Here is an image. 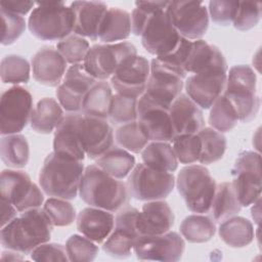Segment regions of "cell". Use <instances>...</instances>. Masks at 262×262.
Returning <instances> with one entry per match:
<instances>
[{"mask_svg":"<svg viewBox=\"0 0 262 262\" xmlns=\"http://www.w3.org/2000/svg\"><path fill=\"white\" fill-rule=\"evenodd\" d=\"M52 223L43 209L23 212L1 228L0 241L3 248L29 255L38 246L48 243Z\"/></svg>","mask_w":262,"mask_h":262,"instance_id":"obj_1","label":"cell"},{"mask_svg":"<svg viewBox=\"0 0 262 262\" xmlns=\"http://www.w3.org/2000/svg\"><path fill=\"white\" fill-rule=\"evenodd\" d=\"M79 194L81 200L90 207L110 212H117L129 203L127 184L117 179L96 165L85 168Z\"/></svg>","mask_w":262,"mask_h":262,"instance_id":"obj_2","label":"cell"},{"mask_svg":"<svg viewBox=\"0 0 262 262\" xmlns=\"http://www.w3.org/2000/svg\"><path fill=\"white\" fill-rule=\"evenodd\" d=\"M84 170L83 161L52 151L45 158L39 173L40 187L49 196L74 200Z\"/></svg>","mask_w":262,"mask_h":262,"instance_id":"obj_3","label":"cell"},{"mask_svg":"<svg viewBox=\"0 0 262 262\" xmlns=\"http://www.w3.org/2000/svg\"><path fill=\"white\" fill-rule=\"evenodd\" d=\"M256 74L246 64L233 66L226 77L223 91L236 112L238 121L249 123L257 116L260 107V98L256 93Z\"/></svg>","mask_w":262,"mask_h":262,"instance_id":"obj_4","label":"cell"},{"mask_svg":"<svg viewBox=\"0 0 262 262\" xmlns=\"http://www.w3.org/2000/svg\"><path fill=\"white\" fill-rule=\"evenodd\" d=\"M31 34L43 41H60L73 33L74 14L63 2H38L28 20Z\"/></svg>","mask_w":262,"mask_h":262,"instance_id":"obj_5","label":"cell"},{"mask_svg":"<svg viewBox=\"0 0 262 262\" xmlns=\"http://www.w3.org/2000/svg\"><path fill=\"white\" fill-rule=\"evenodd\" d=\"M176 186L189 211L198 214L210 212L217 184L205 166L182 168L177 175Z\"/></svg>","mask_w":262,"mask_h":262,"instance_id":"obj_6","label":"cell"},{"mask_svg":"<svg viewBox=\"0 0 262 262\" xmlns=\"http://www.w3.org/2000/svg\"><path fill=\"white\" fill-rule=\"evenodd\" d=\"M173 173L154 169L144 163L134 166L127 180L130 196L138 201H158L167 198L173 190Z\"/></svg>","mask_w":262,"mask_h":262,"instance_id":"obj_7","label":"cell"},{"mask_svg":"<svg viewBox=\"0 0 262 262\" xmlns=\"http://www.w3.org/2000/svg\"><path fill=\"white\" fill-rule=\"evenodd\" d=\"M184 78L178 71L155 57L150 61L149 77L141 96L156 105L169 108L182 93Z\"/></svg>","mask_w":262,"mask_h":262,"instance_id":"obj_8","label":"cell"},{"mask_svg":"<svg viewBox=\"0 0 262 262\" xmlns=\"http://www.w3.org/2000/svg\"><path fill=\"white\" fill-rule=\"evenodd\" d=\"M231 186L242 207L253 205L261 196V158L252 150L242 151L231 170Z\"/></svg>","mask_w":262,"mask_h":262,"instance_id":"obj_9","label":"cell"},{"mask_svg":"<svg viewBox=\"0 0 262 262\" xmlns=\"http://www.w3.org/2000/svg\"><path fill=\"white\" fill-rule=\"evenodd\" d=\"M227 77L226 59L188 76L185 81L186 95L201 108L208 110L223 94Z\"/></svg>","mask_w":262,"mask_h":262,"instance_id":"obj_10","label":"cell"},{"mask_svg":"<svg viewBox=\"0 0 262 262\" xmlns=\"http://www.w3.org/2000/svg\"><path fill=\"white\" fill-rule=\"evenodd\" d=\"M135 55H137V49L131 42L95 44L89 48L83 66L97 81L106 80L127 58Z\"/></svg>","mask_w":262,"mask_h":262,"instance_id":"obj_11","label":"cell"},{"mask_svg":"<svg viewBox=\"0 0 262 262\" xmlns=\"http://www.w3.org/2000/svg\"><path fill=\"white\" fill-rule=\"evenodd\" d=\"M1 199L12 204L15 209L25 211L39 208L44 202V195L30 176L18 170H3L0 178Z\"/></svg>","mask_w":262,"mask_h":262,"instance_id":"obj_12","label":"cell"},{"mask_svg":"<svg viewBox=\"0 0 262 262\" xmlns=\"http://www.w3.org/2000/svg\"><path fill=\"white\" fill-rule=\"evenodd\" d=\"M33 113V97L28 89L13 86L1 95L0 99V133L1 135L20 132Z\"/></svg>","mask_w":262,"mask_h":262,"instance_id":"obj_13","label":"cell"},{"mask_svg":"<svg viewBox=\"0 0 262 262\" xmlns=\"http://www.w3.org/2000/svg\"><path fill=\"white\" fill-rule=\"evenodd\" d=\"M170 20L181 37L201 39L209 28V13L200 1H170L166 9Z\"/></svg>","mask_w":262,"mask_h":262,"instance_id":"obj_14","label":"cell"},{"mask_svg":"<svg viewBox=\"0 0 262 262\" xmlns=\"http://www.w3.org/2000/svg\"><path fill=\"white\" fill-rule=\"evenodd\" d=\"M166 9L152 14L141 34L142 46L157 57L172 53L182 38L172 25Z\"/></svg>","mask_w":262,"mask_h":262,"instance_id":"obj_15","label":"cell"},{"mask_svg":"<svg viewBox=\"0 0 262 262\" xmlns=\"http://www.w3.org/2000/svg\"><path fill=\"white\" fill-rule=\"evenodd\" d=\"M185 249L184 239L175 231L157 235H139L133 246L139 260L176 262L181 259Z\"/></svg>","mask_w":262,"mask_h":262,"instance_id":"obj_16","label":"cell"},{"mask_svg":"<svg viewBox=\"0 0 262 262\" xmlns=\"http://www.w3.org/2000/svg\"><path fill=\"white\" fill-rule=\"evenodd\" d=\"M139 211L131 206L120 209L115 217V228L103 242L102 250L107 255L125 259L131 255L135 239L139 236L136 220Z\"/></svg>","mask_w":262,"mask_h":262,"instance_id":"obj_17","label":"cell"},{"mask_svg":"<svg viewBox=\"0 0 262 262\" xmlns=\"http://www.w3.org/2000/svg\"><path fill=\"white\" fill-rule=\"evenodd\" d=\"M150 63L142 55L127 58L111 77V86L117 93L139 98L145 91Z\"/></svg>","mask_w":262,"mask_h":262,"instance_id":"obj_18","label":"cell"},{"mask_svg":"<svg viewBox=\"0 0 262 262\" xmlns=\"http://www.w3.org/2000/svg\"><path fill=\"white\" fill-rule=\"evenodd\" d=\"M96 81L88 74L83 63L72 64L56 89L57 100L61 107L69 113L81 112L83 98Z\"/></svg>","mask_w":262,"mask_h":262,"instance_id":"obj_19","label":"cell"},{"mask_svg":"<svg viewBox=\"0 0 262 262\" xmlns=\"http://www.w3.org/2000/svg\"><path fill=\"white\" fill-rule=\"evenodd\" d=\"M136 121L149 141L170 142L176 136L169 108L156 105L142 96L137 99Z\"/></svg>","mask_w":262,"mask_h":262,"instance_id":"obj_20","label":"cell"},{"mask_svg":"<svg viewBox=\"0 0 262 262\" xmlns=\"http://www.w3.org/2000/svg\"><path fill=\"white\" fill-rule=\"evenodd\" d=\"M80 136L86 156L96 160L114 145V131L106 119L82 115Z\"/></svg>","mask_w":262,"mask_h":262,"instance_id":"obj_21","label":"cell"},{"mask_svg":"<svg viewBox=\"0 0 262 262\" xmlns=\"http://www.w3.org/2000/svg\"><path fill=\"white\" fill-rule=\"evenodd\" d=\"M33 78L42 85L58 87L66 75L67 60L52 46L40 48L32 58Z\"/></svg>","mask_w":262,"mask_h":262,"instance_id":"obj_22","label":"cell"},{"mask_svg":"<svg viewBox=\"0 0 262 262\" xmlns=\"http://www.w3.org/2000/svg\"><path fill=\"white\" fill-rule=\"evenodd\" d=\"M81 117L80 113H70L63 117L54 131V152L78 161L84 160L86 154L80 136Z\"/></svg>","mask_w":262,"mask_h":262,"instance_id":"obj_23","label":"cell"},{"mask_svg":"<svg viewBox=\"0 0 262 262\" xmlns=\"http://www.w3.org/2000/svg\"><path fill=\"white\" fill-rule=\"evenodd\" d=\"M74 14L73 33L92 41L98 39L107 5L101 1H74L70 5Z\"/></svg>","mask_w":262,"mask_h":262,"instance_id":"obj_24","label":"cell"},{"mask_svg":"<svg viewBox=\"0 0 262 262\" xmlns=\"http://www.w3.org/2000/svg\"><path fill=\"white\" fill-rule=\"evenodd\" d=\"M175 216L169 204L163 200L146 202L138 213L136 228L139 235H157L169 231Z\"/></svg>","mask_w":262,"mask_h":262,"instance_id":"obj_25","label":"cell"},{"mask_svg":"<svg viewBox=\"0 0 262 262\" xmlns=\"http://www.w3.org/2000/svg\"><path fill=\"white\" fill-rule=\"evenodd\" d=\"M169 114L176 135L198 134L205 125L202 108L181 93L170 105Z\"/></svg>","mask_w":262,"mask_h":262,"instance_id":"obj_26","label":"cell"},{"mask_svg":"<svg viewBox=\"0 0 262 262\" xmlns=\"http://www.w3.org/2000/svg\"><path fill=\"white\" fill-rule=\"evenodd\" d=\"M115 227V217L106 210L88 207L77 216V229L94 243H103Z\"/></svg>","mask_w":262,"mask_h":262,"instance_id":"obj_27","label":"cell"},{"mask_svg":"<svg viewBox=\"0 0 262 262\" xmlns=\"http://www.w3.org/2000/svg\"><path fill=\"white\" fill-rule=\"evenodd\" d=\"M131 34V15L119 7H111L102 19L98 39L110 44L115 41L127 39Z\"/></svg>","mask_w":262,"mask_h":262,"instance_id":"obj_28","label":"cell"},{"mask_svg":"<svg viewBox=\"0 0 262 262\" xmlns=\"http://www.w3.org/2000/svg\"><path fill=\"white\" fill-rule=\"evenodd\" d=\"M62 107L52 97H44L38 101L31 117L32 129L41 134L51 133L63 119Z\"/></svg>","mask_w":262,"mask_h":262,"instance_id":"obj_29","label":"cell"},{"mask_svg":"<svg viewBox=\"0 0 262 262\" xmlns=\"http://www.w3.org/2000/svg\"><path fill=\"white\" fill-rule=\"evenodd\" d=\"M112 86L105 80L96 81L83 98L81 112L84 115L107 119L113 98Z\"/></svg>","mask_w":262,"mask_h":262,"instance_id":"obj_30","label":"cell"},{"mask_svg":"<svg viewBox=\"0 0 262 262\" xmlns=\"http://www.w3.org/2000/svg\"><path fill=\"white\" fill-rule=\"evenodd\" d=\"M218 231L221 239L231 248L247 247L255 236L252 222L236 215L221 222Z\"/></svg>","mask_w":262,"mask_h":262,"instance_id":"obj_31","label":"cell"},{"mask_svg":"<svg viewBox=\"0 0 262 262\" xmlns=\"http://www.w3.org/2000/svg\"><path fill=\"white\" fill-rule=\"evenodd\" d=\"M95 165L108 175L123 179L127 177L135 166V158L126 149L113 146L95 160Z\"/></svg>","mask_w":262,"mask_h":262,"instance_id":"obj_32","label":"cell"},{"mask_svg":"<svg viewBox=\"0 0 262 262\" xmlns=\"http://www.w3.org/2000/svg\"><path fill=\"white\" fill-rule=\"evenodd\" d=\"M141 159L145 165L160 171L172 173L178 168V160L169 142H148L141 151Z\"/></svg>","mask_w":262,"mask_h":262,"instance_id":"obj_33","label":"cell"},{"mask_svg":"<svg viewBox=\"0 0 262 262\" xmlns=\"http://www.w3.org/2000/svg\"><path fill=\"white\" fill-rule=\"evenodd\" d=\"M242 209L231 186V182H221L216 186L211 205V216L215 222H223L239 213Z\"/></svg>","mask_w":262,"mask_h":262,"instance_id":"obj_34","label":"cell"},{"mask_svg":"<svg viewBox=\"0 0 262 262\" xmlns=\"http://www.w3.org/2000/svg\"><path fill=\"white\" fill-rule=\"evenodd\" d=\"M0 151L3 163L10 168H24L29 162V143L21 134L2 135Z\"/></svg>","mask_w":262,"mask_h":262,"instance_id":"obj_35","label":"cell"},{"mask_svg":"<svg viewBox=\"0 0 262 262\" xmlns=\"http://www.w3.org/2000/svg\"><path fill=\"white\" fill-rule=\"evenodd\" d=\"M179 228L181 235L188 243L193 244L206 243L210 241L216 232L214 220L202 214L188 215L182 220Z\"/></svg>","mask_w":262,"mask_h":262,"instance_id":"obj_36","label":"cell"},{"mask_svg":"<svg viewBox=\"0 0 262 262\" xmlns=\"http://www.w3.org/2000/svg\"><path fill=\"white\" fill-rule=\"evenodd\" d=\"M202 148L199 161L203 165L213 164L223 158L226 150L225 136L211 127H204L198 133Z\"/></svg>","mask_w":262,"mask_h":262,"instance_id":"obj_37","label":"cell"},{"mask_svg":"<svg viewBox=\"0 0 262 262\" xmlns=\"http://www.w3.org/2000/svg\"><path fill=\"white\" fill-rule=\"evenodd\" d=\"M210 108L209 124L211 128L220 133H225L236 126L238 121L236 112L225 96H219Z\"/></svg>","mask_w":262,"mask_h":262,"instance_id":"obj_38","label":"cell"},{"mask_svg":"<svg viewBox=\"0 0 262 262\" xmlns=\"http://www.w3.org/2000/svg\"><path fill=\"white\" fill-rule=\"evenodd\" d=\"M30 70L29 61L25 57L16 54L6 55L0 63L1 81L6 84L28 83Z\"/></svg>","mask_w":262,"mask_h":262,"instance_id":"obj_39","label":"cell"},{"mask_svg":"<svg viewBox=\"0 0 262 262\" xmlns=\"http://www.w3.org/2000/svg\"><path fill=\"white\" fill-rule=\"evenodd\" d=\"M117 143L129 152L139 154L148 143V139L142 132L137 121L123 124L115 132Z\"/></svg>","mask_w":262,"mask_h":262,"instance_id":"obj_40","label":"cell"},{"mask_svg":"<svg viewBox=\"0 0 262 262\" xmlns=\"http://www.w3.org/2000/svg\"><path fill=\"white\" fill-rule=\"evenodd\" d=\"M172 142V147L178 162L181 164H192L199 161L202 143L198 134L176 135Z\"/></svg>","mask_w":262,"mask_h":262,"instance_id":"obj_41","label":"cell"},{"mask_svg":"<svg viewBox=\"0 0 262 262\" xmlns=\"http://www.w3.org/2000/svg\"><path fill=\"white\" fill-rule=\"evenodd\" d=\"M137 99L116 93L113 95L108 118L114 124H127L137 120Z\"/></svg>","mask_w":262,"mask_h":262,"instance_id":"obj_42","label":"cell"},{"mask_svg":"<svg viewBox=\"0 0 262 262\" xmlns=\"http://www.w3.org/2000/svg\"><path fill=\"white\" fill-rule=\"evenodd\" d=\"M170 1H136L131 13V32L141 36L147 21L157 11L166 9Z\"/></svg>","mask_w":262,"mask_h":262,"instance_id":"obj_43","label":"cell"},{"mask_svg":"<svg viewBox=\"0 0 262 262\" xmlns=\"http://www.w3.org/2000/svg\"><path fill=\"white\" fill-rule=\"evenodd\" d=\"M43 210L54 226H68L76 219V210L68 200L50 198L45 202Z\"/></svg>","mask_w":262,"mask_h":262,"instance_id":"obj_44","label":"cell"},{"mask_svg":"<svg viewBox=\"0 0 262 262\" xmlns=\"http://www.w3.org/2000/svg\"><path fill=\"white\" fill-rule=\"evenodd\" d=\"M89 42L76 34H71L64 39L58 41L56 49L64 57L67 62L71 64L81 63L89 50Z\"/></svg>","mask_w":262,"mask_h":262,"instance_id":"obj_45","label":"cell"},{"mask_svg":"<svg viewBox=\"0 0 262 262\" xmlns=\"http://www.w3.org/2000/svg\"><path fill=\"white\" fill-rule=\"evenodd\" d=\"M70 261H92L98 254V247L86 236L71 235L66 243Z\"/></svg>","mask_w":262,"mask_h":262,"instance_id":"obj_46","label":"cell"},{"mask_svg":"<svg viewBox=\"0 0 262 262\" xmlns=\"http://www.w3.org/2000/svg\"><path fill=\"white\" fill-rule=\"evenodd\" d=\"M261 2L242 1L238 2L236 13L232 21L238 31H248L254 28L261 17Z\"/></svg>","mask_w":262,"mask_h":262,"instance_id":"obj_47","label":"cell"},{"mask_svg":"<svg viewBox=\"0 0 262 262\" xmlns=\"http://www.w3.org/2000/svg\"><path fill=\"white\" fill-rule=\"evenodd\" d=\"M2 20V45H10L14 43L26 30V20L23 15L13 13L1 8Z\"/></svg>","mask_w":262,"mask_h":262,"instance_id":"obj_48","label":"cell"},{"mask_svg":"<svg viewBox=\"0 0 262 262\" xmlns=\"http://www.w3.org/2000/svg\"><path fill=\"white\" fill-rule=\"evenodd\" d=\"M239 1L212 0L209 2L208 13L211 19L218 26L226 27L232 24Z\"/></svg>","mask_w":262,"mask_h":262,"instance_id":"obj_49","label":"cell"},{"mask_svg":"<svg viewBox=\"0 0 262 262\" xmlns=\"http://www.w3.org/2000/svg\"><path fill=\"white\" fill-rule=\"evenodd\" d=\"M31 258L34 261H68L69 257L67 254L66 247L60 244H47L44 243L38 246L31 253Z\"/></svg>","mask_w":262,"mask_h":262,"instance_id":"obj_50","label":"cell"},{"mask_svg":"<svg viewBox=\"0 0 262 262\" xmlns=\"http://www.w3.org/2000/svg\"><path fill=\"white\" fill-rule=\"evenodd\" d=\"M35 5L33 1H25V0H5L1 1L0 7L4 8L13 13L25 15L27 14Z\"/></svg>","mask_w":262,"mask_h":262,"instance_id":"obj_51","label":"cell"},{"mask_svg":"<svg viewBox=\"0 0 262 262\" xmlns=\"http://www.w3.org/2000/svg\"><path fill=\"white\" fill-rule=\"evenodd\" d=\"M17 210L15 207L10 204L9 202L1 199V227L5 226L7 223H9L11 220H13L16 217Z\"/></svg>","mask_w":262,"mask_h":262,"instance_id":"obj_52","label":"cell"},{"mask_svg":"<svg viewBox=\"0 0 262 262\" xmlns=\"http://www.w3.org/2000/svg\"><path fill=\"white\" fill-rule=\"evenodd\" d=\"M21 253L16 252V251H12V250H8L6 252H3L1 255V260L2 261H17V260H23L24 257L20 256Z\"/></svg>","mask_w":262,"mask_h":262,"instance_id":"obj_53","label":"cell"},{"mask_svg":"<svg viewBox=\"0 0 262 262\" xmlns=\"http://www.w3.org/2000/svg\"><path fill=\"white\" fill-rule=\"evenodd\" d=\"M251 214H252V217H253L254 221L257 224H259V221H260V199H258L253 204V207L251 209Z\"/></svg>","mask_w":262,"mask_h":262,"instance_id":"obj_54","label":"cell"}]
</instances>
